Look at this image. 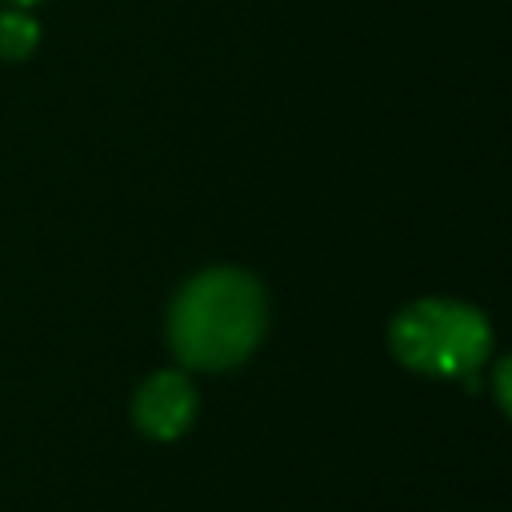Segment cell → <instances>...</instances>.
I'll use <instances>...</instances> for the list:
<instances>
[{"instance_id":"obj_6","label":"cell","mask_w":512,"mask_h":512,"mask_svg":"<svg viewBox=\"0 0 512 512\" xmlns=\"http://www.w3.org/2000/svg\"><path fill=\"white\" fill-rule=\"evenodd\" d=\"M12 8H32V4H40V0H8Z\"/></svg>"},{"instance_id":"obj_2","label":"cell","mask_w":512,"mask_h":512,"mask_svg":"<svg viewBox=\"0 0 512 512\" xmlns=\"http://www.w3.org/2000/svg\"><path fill=\"white\" fill-rule=\"evenodd\" d=\"M388 348L392 356L436 380H464L468 372H480V364L492 352V328L480 308L464 300H440L424 296L404 304L388 324Z\"/></svg>"},{"instance_id":"obj_1","label":"cell","mask_w":512,"mask_h":512,"mask_svg":"<svg viewBox=\"0 0 512 512\" xmlns=\"http://www.w3.org/2000/svg\"><path fill=\"white\" fill-rule=\"evenodd\" d=\"M268 324V296L244 268L196 272L168 308V344L184 368L224 372L244 364Z\"/></svg>"},{"instance_id":"obj_5","label":"cell","mask_w":512,"mask_h":512,"mask_svg":"<svg viewBox=\"0 0 512 512\" xmlns=\"http://www.w3.org/2000/svg\"><path fill=\"white\" fill-rule=\"evenodd\" d=\"M492 392H496V404L504 416H512V356L500 360L496 376H492Z\"/></svg>"},{"instance_id":"obj_4","label":"cell","mask_w":512,"mask_h":512,"mask_svg":"<svg viewBox=\"0 0 512 512\" xmlns=\"http://www.w3.org/2000/svg\"><path fill=\"white\" fill-rule=\"evenodd\" d=\"M40 44V24L28 16V8H4L0 12V60H28Z\"/></svg>"},{"instance_id":"obj_3","label":"cell","mask_w":512,"mask_h":512,"mask_svg":"<svg viewBox=\"0 0 512 512\" xmlns=\"http://www.w3.org/2000/svg\"><path fill=\"white\" fill-rule=\"evenodd\" d=\"M132 420L148 440H180L196 420V388L184 372H156L132 400Z\"/></svg>"}]
</instances>
